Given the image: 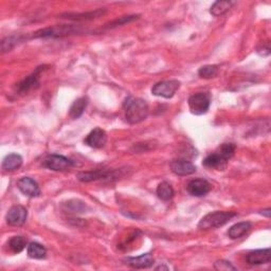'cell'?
Masks as SVG:
<instances>
[{"mask_svg":"<svg viewBox=\"0 0 271 271\" xmlns=\"http://www.w3.org/2000/svg\"><path fill=\"white\" fill-rule=\"evenodd\" d=\"M262 214L266 215L267 217H270V214H271V210H270V209H266V210H263V211H262Z\"/></svg>","mask_w":271,"mask_h":271,"instance_id":"obj_30","label":"cell"},{"mask_svg":"<svg viewBox=\"0 0 271 271\" xmlns=\"http://www.w3.org/2000/svg\"><path fill=\"white\" fill-rule=\"evenodd\" d=\"M189 108L196 116L206 114L211 105V96L207 93H199L189 98Z\"/></svg>","mask_w":271,"mask_h":271,"instance_id":"obj_4","label":"cell"},{"mask_svg":"<svg viewBox=\"0 0 271 271\" xmlns=\"http://www.w3.org/2000/svg\"><path fill=\"white\" fill-rule=\"evenodd\" d=\"M233 5H234V3H232V2H216L212 5V7H211L210 13L215 17L220 16V15L225 14L226 12H228L229 10L232 8Z\"/></svg>","mask_w":271,"mask_h":271,"instance_id":"obj_23","label":"cell"},{"mask_svg":"<svg viewBox=\"0 0 271 271\" xmlns=\"http://www.w3.org/2000/svg\"><path fill=\"white\" fill-rule=\"evenodd\" d=\"M43 67H39L34 73L31 75H29L25 79L17 84L16 86V92L19 95H27L28 93L31 92V90L37 88L39 86V72H41Z\"/></svg>","mask_w":271,"mask_h":271,"instance_id":"obj_9","label":"cell"},{"mask_svg":"<svg viewBox=\"0 0 271 271\" xmlns=\"http://www.w3.org/2000/svg\"><path fill=\"white\" fill-rule=\"evenodd\" d=\"M27 217H28L27 209L21 205H17L8 211L7 223L14 227H19L26 223Z\"/></svg>","mask_w":271,"mask_h":271,"instance_id":"obj_7","label":"cell"},{"mask_svg":"<svg viewBox=\"0 0 271 271\" xmlns=\"http://www.w3.org/2000/svg\"><path fill=\"white\" fill-rule=\"evenodd\" d=\"M112 173H114V170L97 169V170H90V172L78 173L76 175V178L82 183H90V182H96V180L112 177Z\"/></svg>","mask_w":271,"mask_h":271,"instance_id":"obj_14","label":"cell"},{"mask_svg":"<svg viewBox=\"0 0 271 271\" xmlns=\"http://www.w3.org/2000/svg\"><path fill=\"white\" fill-rule=\"evenodd\" d=\"M247 263L250 265H263L269 264L271 260V250L268 249H259L249 252L246 256Z\"/></svg>","mask_w":271,"mask_h":271,"instance_id":"obj_10","label":"cell"},{"mask_svg":"<svg viewBox=\"0 0 271 271\" xmlns=\"http://www.w3.org/2000/svg\"><path fill=\"white\" fill-rule=\"evenodd\" d=\"M187 190L191 195L202 197L210 192L211 185L205 179H194L188 184Z\"/></svg>","mask_w":271,"mask_h":271,"instance_id":"obj_13","label":"cell"},{"mask_svg":"<svg viewBox=\"0 0 271 271\" xmlns=\"http://www.w3.org/2000/svg\"><path fill=\"white\" fill-rule=\"evenodd\" d=\"M252 228V224L249 222H243L233 225L228 231V235L230 238L236 239L244 236L247 232H249L250 229Z\"/></svg>","mask_w":271,"mask_h":271,"instance_id":"obj_17","label":"cell"},{"mask_svg":"<svg viewBox=\"0 0 271 271\" xmlns=\"http://www.w3.org/2000/svg\"><path fill=\"white\" fill-rule=\"evenodd\" d=\"M17 188L21 192L28 197H37L41 194V189L34 179L30 177H23L17 182Z\"/></svg>","mask_w":271,"mask_h":271,"instance_id":"obj_8","label":"cell"},{"mask_svg":"<svg viewBox=\"0 0 271 271\" xmlns=\"http://www.w3.org/2000/svg\"><path fill=\"white\" fill-rule=\"evenodd\" d=\"M218 73V67L215 65H207L199 69L198 74L203 78H212Z\"/></svg>","mask_w":271,"mask_h":271,"instance_id":"obj_25","label":"cell"},{"mask_svg":"<svg viewBox=\"0 0 271 271\" xmlns=\"http://www.w3.org/2000/svg\"><path fill=\"white\" fill-rule=\"evenodd\" d=\"M227 162H228V160L216 150L214 154L209 155L204 160V165L209 168H216L218 170H223L226 167Z\"/></svg>","mask_w":271,"mask_h":271,"instance_id":"obj_16","label":"cell"},{"mask_svg":"<svg viewBox=\"0 0 271 271\" xmlns=\"http://www.w3.org/2000/svg\"><path fill=\"white\" fill-rule=\"evenodd\" d=\"M82 30L78 27L75 26H67V25H62V26H54V27H49L43 30H39V31L35 32L33 34V38H45V37H62V36H67V35H72L76 33H81Z\"/></svg>","mask_w":271,"mask_h":271,"instance_id":"obj_3","label":"cell"},{"mask_svg":"<svg viewBox=\"0 0 271 271\" xmlns=\"http://www.w3.org/2000/svg\"><path fill=\"white\" fill-rule=\"evenodd\" d=\"M127 265L137 269L149 268L154 265V257L150 253H146L137 257H127L125 259Z\"/></svg>","mask_w":271,"mask_h":271,"instance_id":"obj_15","label":"cell"},{"mask_svg":"<svg viewBox=\"0 0 271 271\" xmlns=\"http://www.w3.org/2000/svg\"><path fill=\"white\" fill-rule=\"evenodd\" d=\"M87 99L86 98H79L72 103L71 107L69 109V116L72 119H78L85 112L87 106Z\"/></svg>","mask_w":271,"mask_h":271,"instance_id":"obj_19","label":"cell"},{"mask_svg":"<svg viewBox=\"0 0 271 271\" xmlns=\"http://www.w3.org/2000/svg\"><path fill=\"white\" fill-rule=\"evenodd\" d=\"M137 16H124V17H120V19H117V21L113 22L112 24H109L108 28H114V27H117V26H121L125 23H128V22H132L134 21V19H136Z\"/></svg>","mask_w":271,"mask_h":271,"instance_id":"obj_29","label":"cell"},{"mask_svg":"<svg viewBox=\"0 0 271 271\" xmlns=\"http://www.w3.org/2000/svg\"><path fill=\"white\" fill-rule=\"evenodd\" d=\"M23 164V158L21 155L18 154H10L8 155L3 161V168L5 170H15L19 168Z\"/></svg>","mask_w":271,"mask_h":271,"instance_id":"obj_18","label":"cell"},{"mask_svg":"<svg viewBox=\"0 0 271 271\" xmlns=\"http://www.w3.org/2000/svg\"><path fill=\"white\" fill-rule=\"evenodd\" d=\"M107 142V135L102 128H95L90 132V134L86 137L85 143L94 148H102Z\"/></svg>","mask_w":271,"mask_h":271,"instance_id":"obj_12","label":"cell"},{"mask_svg":"<svg viewBox=\"0 0 271 271\" xmlns=\"http://www.w3.org/2000/svg\"><path fill=\"white\" fill-rule=\"evenodd\" d=\"M104 13H106V10L104 9H99V10H96V11L94 12H87V13H82V14H64L62 15V17L66 16L65 18H68V19H72V21H83V19H94V18H97V17H100L101 15H103Z\"/></svg>","mask_w":271,"mask_h":271,"instance_id":"obj_20","label":"cell"},{"mask_svg":"<svg viewBox=\"0 0 271 271\" xmlns=\"http://www.w3.org/2000/svg\"><path fill=\"white\" fill-rule=\"evenodd\" d=\"M180 87V82L177 79H168V81L159 82L152 88V94L156 97H161L164 99L173 98Z\"/></svg>","mask_w":271,"mask_h":271,"instance_id":"obj_6","label":"cell"},{"mask_svg":"<svg viewBox=\"0 0 271 271\" xmlns=\"http://www.w3.org/2000/svg\"><path fill=\"white\" fill-rule=\"evenodd\" d=\"M214 267L217 270H225V271L235 270L236 269L234 266L231 265L230 262H227V260H217V262L214 265Z\"/></svg>","mask_w":271,"mask_h":271,"instance_id":"obj_28","label":"cell"},{"mask_svg":"<svg viewBox=\"0 0 271 271\" xmlns=\"http://www.w3.org/2000/svg\"><path fill=\"white\" fill-rule=\"evenodd\" d=\"M174 194L175 192H174L173 187L165 182L160 184L157 188L158 197L161 200H164V202H167V200L172 199L174 197Z\"/></svg>","mask_w":271,"mask_h":271,"instance_id":"obj_22","label":"cell"},{"mask_svg":"<svg viewBox=\"0 0 271 271\" xmlns=\"http://www.w3.org/2000/svg\"><path fill=\"white\" fill-rule=\"evenodd\" d=\"M21 42V37L19 36H16V35H13V36H8L6 37L3 43H2V51L5 53V52H9L11 51V50Z\"/></svg>","mask_w":271,"mask_h":271,"instance_id":"obj_26","label":"cell"},{"mask_svg":"<svg viewBox=\"0 0 271 271\" xmlns=\"http://www.w3.org/2000/svg\"><path fill=\"white\" fill-rule=\"evenodd\" d=\"M125 118L130 124H137L144 121L148 116V105L140 98L128 97L124 102Z\"/></svg>","mask_w":271,"mask_h":271,"instance_id":"obj_1","label":"cell"},{"mask_svg":"<svg viewBox=\"0 0 271 271\" xmlns=\"http://www.w3.org/2000/svg\"><path fill=\"white\" fill-rule=\"evenodd\" d=\"M43 166L46 168H49L51 170H55V172H63V170H67L74 166V162L71 159H69L62 155H48L43 160Z\"/></svg>","mask_w":271,"mask_h":271,"instance_id":"obj_5","label":"cell"},{"mask_svg":"<svg viewBox=\"0 0 271 271\" xmlns=\"http://www.w3.org/2000/svg\"><path fill=\"white\" fill-rule=\"evenodd\" d=\"M169 166L172 172L178 176H188L196 172V166L192 162L185 159L174 160V161L170 162Z\"/></svg>","mask_w":271,"mask_h":271,"instance_id":"obj_11","label":"cell"},{"mask_svg":"<svg viewBox=\"0 0 271 271\" xmlns=\"http://www.w3.org/2000/svg\"><path fill=\"white\" fill-rule=\"evenodd\" d=\"M217 152L222 154L228 161L233 157L235 153V145L233 143H224L223 145H220L217 149Z\"/></svg>","mask_w":271,"mask_h":271,"instance_id":"obj_27","label":"cell"},{"mask_svg":"<svg viewBox=\"0 0 271 271\" xmlns=\"http://www.w3.org/2000/svg\"><path fill=\"white\" fill-rule=\"evenodd\" d=\"M28 255L31 258H36V259H42L45 258L47 255V250L46 248L38 244V243H31L28 246Z\"/></svg>","mask_w":271,"mask_h":271,"instance_id":"obj_21","label":"cell"},{"mask_svg":"<svg viewBox=\"0 0 271 271\" xmlns=\"http://www.w3.org/2000/svg\"><path fill=\"white\" fill-rule=\"evenodd\" d=\"M236 216L235 212H227V211H215V212H211L207 214L198 224V228L200 230H210L219 228L227 223H229L231 219Z\"/></svg>","mask_w":271,"mask_h":271,"instance_id":"obj_2","label":"cell"},{"mask_svg":"<svg viewBox=\"0 0 271 271\" xmlns=\"http://www.w3.org/2000/svg\"><path fill=\"white\" fill-rule=\"evenodd\" d=\"M27 246V240L23 236H14L9 240V247L14 253H21Z\"/></svg>","mask_w":271,"mask_h":271,"instance_id":"obj_24","label":"cell"}]
</instances>
